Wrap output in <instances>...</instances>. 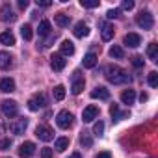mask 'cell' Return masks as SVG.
I'll list each match as a JSON object with an SVG mask.
<instances>
[{"instance_id":"cell-21","label":"cell","mask_w":158,"mask_h":158,"mask_svg":"<svg viewBox=\"0 0 158 158\" xmlns=\"http://www.w3.org/2000/svg\"><path fill=\"white\" fill-rule=\"evenodd\" d=\"M110 114H112V117H114L115 121L125 119V117H128V115H130L128 112H119V106H117V104H112V106H110Z\"/></svg>"},{"instance_id":"cell-33","label":"cell","mask_w":158,"mask_h":158,"mask_svg":"<svg viewBox=\"0 0 158 158\" xmlns=\"http://www.w3.org/2000/svg\"><path fill=\"white\" fill-rule=\"evenodd\" d=\"M147 80H149V86L151 88H156L158 86V73H149V78H147Z\"/></svg>"},{"instance_id":"cell-18","label":"cell","mask_w":158,"mask_h":158,"mask_svg":"<svg viewBox=\"0 0 158 158\" xmlns=\"http://www.w3.org/2000/svg\"><path fill=\"white\" fill-rule=\"evenodd\" d=\"M60 54L65 58V56H73L74 54V45L71 43V41H63L61 45H60Z\"/></svg>"},{"instance_id":"cell-28","label":"cell","mask_w":158,"mask_h":158,"mask_svg":"<svg viewBox=\"0 0 158 158\" xmlns=\"http://www.w3.org/2000/svg\"><path fill=\"white\" fill-rule=\"evenodd\" d=\"M21 35H23V39H26V41H30V39L34 37V32H32V26H30V24H24V26L21 28Z\"/></svg>"},{"instance_id":"cell-9","label":"cell","mask_w":158,"mask_h":158,"mask_svg":"<svg viewBox=\"0 0 158 158\" xmlns=\"http://www.w3.org/2000/svg\"><path fill=\"white\" fill-rule=\"evenodd\" d=\"M15 19H17V15L13 13V10H11L10 4H6L2 10H0V21H4V23H13Z\"/></svg>"},{"instance_id":"cell-8","label":"cell","mask_w":158,"mask_h":158,"mask_svg":"<svg viewBox=\"0 0 158 158\" xmlns=\"http://www.w3.org/2000/svg\"><path fill=\"white\" fill-rule=\"evenodd\" d=\"M2 112H4V115L6 117H15L17 114H19V106H17V102L15 101H4L2 102Z\"/></svg>"},{"instance_id":"cell-25","label":"cell","mask_w":158,"mask_h":158,"mask_svg":"<svg viewBox=\"0 0 158 158\" xmlns=\"http://www.w3.org/2000/svg\"><path fill=\"white\" fill-rule=\"evenodd\" d=\"M54 149L58 152H63L65 149H69V138H58L56 143H54Z\"/></svg>"},{"instance_id":"cell-10","label":"cell","mask_w":158,"mask_h":158,"mask_svg":"<svg viewBox=\"0 0 158 158\" xmlns=\"http://www.w3.org/2000/svg\"><path fill=\"white\" fill-rule=\"evenodd\" d=\"M65 63H67V60L61 56V54H54L52 58H50V67L54 69V71H63L65 69Z\"/></svg>"},{"instance_id":"cell-29","label":"cell","mask_w":158,"mask_h":158,"mask_svg":"<svg viewBox=\"0 0 158 158\" xmlns=\"http://www.w3.org/2000/svg\"><path fill=\"white\" fill-rule=\"evenodd\" d=\"M110 56H112V58H117V60H121V58L125 56V52H123V48H121L119 45H114V47L110 48Z\"/></svg>"},{"instance_id":"cell-30","label":"cell","mask_w":158,"mask_h":158,"mask_svg":"<svg viewBox=\"0 0 158 158\" xmlns=\"http://www.w3.org/2000/svg\"><path fill=\"white\" fill-rule=\"evenodd\" d=\"M80 143H82L84 147H91V145H93V139H91L89 132H86V130H84V132L80 134Z\"/></svg>"},{"instance_id":"cell-17","label":"cell","mask_w":158,"mask_h":158,"mask_svg":"<svg viewBox=\"0 0 158 158\" xmlns=\"http://www.w3.org/2000/svg\"><path fill=\"white\" fill-rule=\"evenodd\" d=\"M73 32H74L76 37H86V35L89 34V26H88L86 23L80 21V23H76V24H74V30H73Z\"/></svg>"},{"instance_id":"cell-11","label":"cell","mask_w":158,"mask_h":158,"mask_svg":"<svg viewBox=\"0 0 158 158\" xmlns=\"http://www.w3.org/2000/svg\"><path fill=\"white\" fill-rule=\"evenodd\" d=\"M123 43L127 47H130V48H136V47L141 45V37H139V34H127L125 39H123Z\"/></svg>"},{"instance_id":"cell-20","label":"cell","mask_w":158,"mask_h":158,"mask_svg":"<svg viewBox=\"0 0 158 158\" xmlns=\"http://www.w3.org/2000/svg\"><path fill=\"white\" fill-rule=\"evenodd\" d=\"M54 23H56L58 26L65 28V26H69L71 17H69V15H65V13H56V15H54Z\"/></svg>"},{"instance_id":"cell-2","label":"cell","mask_w":158,"mask_h":158,"mask_svg":"<svg viewBox=\"0 0 158 158\" xmlns=\"http://www.w3.org/2000/svg\"><path fill=\"white\" fill-rule=\"evenodd\" d=\"M84 86H86V80H84V76L80 74V71H74L73 73V86H71V91L74 95H80L84 91Z\"/></svg>"},{"instance_id":"cell-16","label":"cell","mask_w":158,"mask_h":158,"mask_svg":"<svg viewBox=\"0 0 158 158\" xmlns=\"http://www.w3.org/2000/svg\"><path fill=\"white\" fill-rule=\"evenodd\" d=\"M13 65V56L10 52H0V69H10Z\"/></svg>"},{"instance_id":"cell-36","label":"cell","mask_w":158,"mask_h":158,"mask_svg":"<svg viewBox=\"0 0 158 158\" xmlns=\"http://www.w3.org/2000/svg\"><path fill=\"white\" fill-rule=\"evenodd\" d=\"M106 17H108V19H117V17H121V11H119V10H110V11L106 13Z\"/></svg>"},{"instance_id":"cell-37","label":"cell","mask_w":158,"mask_h":158,"mask_svg":"<svg viewBox=\"0 0 158 158\" xmlns=\"http://www.w3.org/2000/svg\"><path fill=\"white\" fill-rule=\"evenodd\" d=\"M41 156L43 158H52V149L50 147H43L41 149Z\"/></svg>"},{"instance_id":"cell-43","label":"cell","mask_w":158,"mask_h":158,"mask_svg":"<svg viewBox=\"0 0 158 158\" xmlns=\"http://www.w3.org/2000/svg\"><path fill=\"white\" fill-rule=\"evenodd\" d=\"M69 158H82V154H80V152H73Z\"/></svg>"},{"instance_id":"cell-5","label":"cell","mask_w":158,"mask_h":158,"mask_svg":"<svg viewBox=\"0 0 158 158\" xmlns=\"http://www.w3.org/2000/svg\"><path fill=\"white\" fill-rule=\"evenodd\" d=\"M26 127H28V119H24V117H19V119H15V121H11V123H10V130H11L15 136L24 134Z\"/></svg>"},{"instance_id":"cell-42","label":"cell","mask_w":158,"mask_h":158,"mask_svg":"<svg viewBox=\"0 0 158 158\" xmlns=\"http://www.w3.org/2000/svg\"><path fill=\"white\" fill-rule=\"evenodd\" d=\"M19 8L21 10H26L28 8V0H19Z\"/></svg>"},{"instance_id":"cell-22","label":"cell","mask_w":158,"mask_h":158,"mask_svg":"<svg viewBox=\"0 0 158 158\" xmlns=\"http://www.w3.org/2000/svg\"><path fill=\"white\" fill-rule=\"evenodd\" d=\"M50 30H52V26H50V21H41V23H39V28H37V32H39V35H41V37H45V35H50Z\"/></svg>"},{"instance_id":"cell-4","label":"cell","mask_w":158,"mask_h":158,"mask_svg":"<svg viewBox=\"0 0 158 158\" xmlns=\"http://www.w3.org/2000/svg\"><path fill=\"white\" fill-rule=\"evenodd\" d=\"M136 23H138L139 28H143V30H151L152 24H154V19H152L151 11H141V13L136 17Z\"/></svg>"},{"instance_id":"cell-27","label":"cell","mask_w":158,"mask_h":158,"mask_svg":"<svg viewBox=\"0 0 158 158\" xmlns=\"http://www.w3.org/2000/svg\"><path fill=\"white\" fill-rule=\"evenodd\" d=\"M112 37H114V26L104 24L102 26V41H110Z\"/></svg>"},{"instance_id":"cell-31","label":"cell","mask_w":158,"mask_h":158,"mask_svg":"<svg viewBox=\"0 0 158 158\" xmlns=\"http://www.w3.org/2000/svg\"><path fill=\"white\" fill-rule=\"evenodd\" d=\"M54 99H56V101H63V99H65V88H63L61 84L54 88Z\"/></svg>"},{"instance_id":"cell-41","label":"cell","mask_w":158,"mask_h":158,"mask_svg":"<svg viewBox=\"0 0 158 158\" xmlns=\"http://www.w3.org/2000/svg\"><path fill=\"white\" fill-rule=\"evenodd\" d=\"M97 158H112V154H110L108 151H102V152H99V154H97Z\"/></svg>"},{"instance_id":"cell-12","label":"cell","mask_w":158,"mask_h":158,"mask_svg":"<svg viewBox=\"0 0 158 158\" xmlns=\"http://www.w3.org/2000/svg\"><path fill=\"white\" fill-rule=\"evenodd\" d=\"M97 115H99V108L97 106H88V108H84V112H82V119L86 121V123H89V121H93V119H97Z\"/></svg>"},{"instance_id":"cell-34","label":"cell","mask_w":158,"mask_h":158,"mask_svg":"<svg viewBox=\"0 0 158 158\" xmlns=\"http://www.w3.org/2000/svg\"><path fill=\"white\" fill-rule=\"evenodd\" d=\"M93 132L101 136V134L104 132V123H102V121H97V123H95V127H93Z\"/></svg>"},{"instance_id":"cell-32","label":"cell","mask_w":158,"mask_h":158,"mask_svg":"<svg viewBox=\"0 0 158 158\" xmlns=\"http://www.w3.org/2000/svg\"><path fill=\"white\" fill-rule=\"evenodd\" d=\"M80 6L88 8V10H93V8H99V2H97V0H82Z\"/></svg>"},{"instance_id":"cell-15","label":"cell","mask_w":158,"mask_h":158,"mask_svg":"<svg viewBox=\"0 0 158 158\" xmlns=\"http://www.w3.org/2000/svg\"><path fill=\"white\" fill-rule=\"evenodd\" d=\"M91 99H101V101H106V99H110V91H108L106 88H102V86H97V88L91 91Z\"/></svg>"},{"instance_id":"cell-35","label":"cell","mask_w":158,"mask_h":158,"mask_svg":"<svg viewBox=\"0 0 158 158\" xmlns=\"http://www.w3.org/2000/svg\"><path fill=\"white\" fill-rule=\"evenodd\" d=\"M11 147V139L6 138V139H0V151H8Z\"/></svg>"},{"instance_id":"cell-23","label":"cell","mask_w":158,"mask_h":158,"mask_svg":"<svg viewBox=\"0 0 158 158\" xmlns=\"http://www.w3.org/2000/svg\"><path fill=\"white\" fill-rule=\"evenodd\" d=\"M0 43L11 47V45H15V35L11 32H2V34H0Z\"/></svg>"},{"instance_id":"cell-24","label":"cell","mask_w":158,"mask_h":158,"mask_svg":"<svg viewBox=\"0 0 158 158\" xmlns=\"http://www.w3.org/2000/svg\"><path fill=\"white\" fill-rule=\"evenodd\" d=\"M95 65H97V56H95L93 52L86 54V56H84V67H86V69H93Z\"/></svg>"},{"instance_id":"cell-13","label":"cell","mask_w":158,"mask_h":158,"mask_svg":"<svg viewBox=\"0 0 158 158\" xmlns=\"http://www.w3.org/2000/svg\"><path fill=\"white\" fill-rule=\"evenodd\" d=\"M34 152H35V145H34L32 141H24V143L19 147V154H21L23 158H30Z\"/></svg>"},{"instance_id":"cell-1","label":"cell","mask_w":158,"mask_h":158,"mask_svg":"<svg viewBox=\"0 0 158 158\" xmlns=\"http://www.w3.org/2000/svg\"><path fill=\"white\" fill-rule=\"evenodd\" d=\"M104 74H106V78H108V82H112V84H125V82L130 80L128 73H127L125 69L117 67V65H108L106 71H104Z\"/></svg>"},{"instance_id":"cell-3","label":"cell","mask_w":158,"mask_h":158,"mask_svg":"<svg viewBox=\"0 0 158 158\" xmlns=\"http://www.w3.org/2000/svg\"><path fill=\"white\" fill-rule=\"evenodd\" d=\"M56 123H58V127L63 128V130L71 128V127H73V114L67 112V110H61V112L56 115Z\"/></svg>"},{"instance_id":"cell-39","label":"cell","mask_w":158,"mask_h":158,"mask_svg":"<svg viewBox=\"0 0 158 158\" xmlns=\"http://www.w3.org/2000/svg\"><path fill=\"white\" fill-rule=\"evenodd\" d=\"M132 8H134V2H132V0H125V2H123V10L130 11Z\"/></svg>"},{"instance_id":"cell-40","label":"cell","mask_w":158,"mask_h":158,"mask_svg":"<svg viewBox=\"0 0 158 158\" xmlns=\"http://www.w3.org/2000/svg\"><path fill=\"white\" fill-rule=\"evenodd\" d=\"M35 4H37L39 8H48V6H50L52 2H50V0H37V2H35Z\"/></svg>"},{"instance_id":"cell-19","label":"cell","mask_w":158,"mask_h":158,"mask_svg":"<svg viewBox=\"0 0 158 158\" xmlns=\"http://www.w3.org/2000/svg\"><path fill=\"white\" fill-rule=\"evenodd\" d=\"M121 101H123V104H134V101H136V91H134V89H125V91L121 93Z\"/></svg>"},{"instance_id":"cell-6","label":"cell","mask_w":158,"mask_h":158,"mask_svg":"<svg viewBox=\"0 0 158 158\" xmlns=\"http://www.w3.org/2000/svg\"><path fill=\"white\" fill-rule=\"evenodd\" d=\"M35 136L39 139H43V141H50V139H54V130L48 125H39L35 128Z\"/></svg>"},{"instance_id":"cell-26","label":"cell","mask_w":158,"mask_h":158,"mask_svg":"<svg viewBox=\"0 0 158 158\" xmlns=\"http://www.w3.org/2000/svg\"><path fill=\"white\" fill-rule=\"evenodd\" d=\"M147 56H149V60L158 61V45H156V43H151V45L147 47Z\"/></svg>"},{"instance_id":"cell-38","label":"cell","mask_w":158,"mask_h":158,"mask_svg":"<svg viewBox=\"0 0 158 158\" xmlns=\"http://www.w3.org/2000/svg\"><path fill=\"white\" fill-rule=\"evenodd\" d=\"M132 65H134V67H141V65H143V58H141V56H134V58H132Z\"/></svg>"},{"instance_id":"cell-7","label":"cell","mask_w":158,"mask_h":158,"mask_svg":"<svg viewBox=\"0 0 158 158\" xmlns=\"http://www.w3.org/2000/svg\"><path fill=\"white\" fill-rule=\"evenodd\" d=\"M47 104V97L43 95V93H37V95H34L30 101H28V108L32 110V112H37L39 108H43Z\"/></svg>"},{"instance_id":"cell-14","label":"cell","mask_w":158,"mask_h":158,"mask_svg":"<svg viewBox=\"0 0 158 158\" xmlns=\"http://www.w3.org/2000/svg\"><path fill=\"white\" fill-rule=\"evenodd\" d=\"M0 91H4V93L15 91V82H13V78H0Z\"/></svg>"}]
</instances>
